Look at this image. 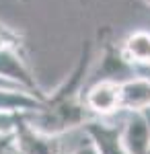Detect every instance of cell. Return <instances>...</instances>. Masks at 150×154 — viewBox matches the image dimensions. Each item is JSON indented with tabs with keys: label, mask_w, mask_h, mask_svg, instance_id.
I'll use <instances>...</instances> for the list:
<instances>
[{
	"label": "cell",
	"mask_w": 150,
	"mask_h": 154,
	"mask_svg": "<svg viewBox=\"0 0 150 154\" xmlns=\"http://www.w3.org/2000/svg\"><path fill=\"white\" fill-rule=\"evenodd\" d=\"M92 49H95V43L91 39L82 41L80 54H78V60H76L72 72L52 93H45L41 109L25 113V119L35 130L43 131L47 136L60 138L68 131L80 128L84 121L91 119L86 107H84V101H82V93H84L86 78L91 74Z\"/></svg>",
	"instance_id": "cell-1"
},
{
	"label": "cell",
	"mask_w": 150,
	"mask_h": 154,
	"mask_svg": "<svg viewBox=\"0 0 150 154\" xmlns=\"http://www.w3.org/2000/svg\"><path fill=\"white\" fill-rule=\"evenodd\" d=\"M8 150L14 154H62V146L60 138L35 130L25 119V113H19L14 130L11 134Z\"/></svg>",
	"instance_id": "cell-2"
},
{
	"label": "cell",
	"mask_w": 150,
	"mask_h": 154,
	"mask_svg": "<svg viewBox=\"0 0 150 154\" xmlns=\"http://www.w3.org/2000/svg\"><path fill=\"white\" fill-rule=\"evenodd\" d=\"M0 76L17 84L31 95L45 99V91L39 86L29 62L25 58V48H2L0 49Z\"/></svg>",
	"instance_id": "cell-3"
},
{
	"label": "cell",
	"mask_w": 150,
	"mask_h": 154,
	"mask_svg": "<svg viewBox=\"0 0 150 154\" xmlns=\"http://www.w3.org/2000/svg\"><path fill=\"white\" fill-rule=\"evenodd\" d=\"M82 101L92 117H107L121 111V82L113 78H97L84 93Z\"/></svg>",
	"instance_id": "cell-4"
},
{
	"label": "cell",
	"mask_w": 150,
	"mask_h": 154,
	"mask_svg": "<svg viewBox=\"0 0 150 154\" xmlns=\"http://www.w3.org/2000/svg\"><path fill=\"white\" fill-rule=\"evenodd\" d=\"M97 154H127L121 142V125L107 123L101 119H89L80 125Z\"/></svg>",
	"instance_id": "cell-5"
},
{
	"label": "cell",
	"mask_w": 150,
	"mask_h": 154,
	"mask_svg": "<svg viewBox=\"0 0 150 154\" xmlns=\"http://www.w3.org/2000/svg\"><path fill=\"white\" fill-rule=\"evenodd\" d=\"M121 142L127 154H148L150 152V121L144 111L127 113L121 123Z\"/></svg>",
	"instance_id": "cell-6"
},
{
	"label": "cell",
	"mask_w": 150,
	"mask_h": 154,
	"mask_svg": "<svg viewBox=\"0 0 150 154\" xmlns=\"http://www.w3.org/2000/svg\"><path fill=\"white\" fill-rule=\"evenodd\" d=\"M150 109V78L134 74L121 80V111H148Z\"/></svg>",
	"instance_id": "cell-7"
},
{
	"label": "cell",
	"mask_w": 150,
	"mask_h": 154,
	"mask_svg": "<svg viewBox=\"0 0 150 154\" xmlns=\"http://www.w3.org/2000/svg\"><path fill=\"white\" fill-rule=\"evenodd\" d=\"M117 45H119L121 58L126 60L132 68L150 64V31L148 29H134Z\"/></svg>",
	"instance_id": "cell-8"
},
{
	"label": "cell",
	"mask_w": 150,
	"mask_h": 154,
	"mask_svg": "<svg viewBox=\"0 0 150 154\" xmlns=\"http://www.w3.org/2000/svg\"><path fill=\"white\" fill-rule=\"evenodd\" d=\"M2 48H25V37L17 29L0 21V49Z\"/></svg>",
	"instance_id": "cell-9"
},
{
	"label": "cell",
	"mask_w": 150,
	"mask_h": 154,
	"mask_svg": "<svg viewBox=\"0 0 150 154\" xmlns=\"http://www.w3.org/2000/svg\"><path fill=\"white\" fill-rule=\"evenodd\" d=\"M72 154H97V150H95V146H92L91 142H84L82 146H78Z\"/></svg>",
	"instance_id": "cell-10"
},
{
	"label": "cell",
	"mask_w": 150,
	"mask_h": 154,
	"mask_svg": "<svg viewBox=\"0 0 150 154\" xmlns=\"http://www.w3.org/2000/svg\"><path fill=\"white\" fill-rule=\"evenodd\" d=\"M134 74H140V76L150 78V64L148 66H138V68H134Z\"/></svg>",
	"instance_id": "cell-11"
},
{
	"label": "cell",
	"mask_w": 150,
	"mask_h": 154,
	"mask_svg": "<svg viewBox=\"0 0 150 154\" xmlns=\"http://www.w3.org/2000/svg\"><path fill=\"white\" fill-rule=\"evenodd\" d=\"M8 144H11V136H6V138H0V154H4L8 150Z\"/></svg>",
	"instance_id": "cell-12"
},
{
	"label": "cell",
	"mask_w": 150,
	"mask_h": 154,
	"mask_svg": "<svg viewBox=\"0 0 150 154\" xmlns=\"http://www.w3.org/2000/svg\"><path fill=\"white\" fill-rule=\"evenodd\" d=\"M142 2H144V4H146V6L150 8V0H142Z\"/></svg>",
	"instance_id": "cell-13"
},
{
	"label": "cell",
	"mask_w": 150,
	"mask_h": 154,
	"mask_svg": "<svg viewBox=\"0 0 150 154\" xmlns=\"http://www.w3.org/2000/svg\"><path fill=\"white\" fill-rule=\"evenodd\" d=\"M21 2H29V0H21Z\"/></svg>",
	"instance_id": "cell-14"
}]
</instances>
